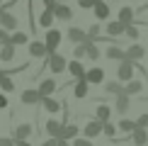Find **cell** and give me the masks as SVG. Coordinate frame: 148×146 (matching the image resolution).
<instances>
[{"instance_id": "6da1fadb", "label": "cell", "mask_w": 148, "mask_h": 146, "mask_svg": "<svg viewBox=\"0 0 148 146\" xmlns=\"http://www.w3.org/2000/svg\"><path fill=\"white\" fill-rule=\"evenodd\" d=\"M61 41H63V32H61V29H56V27H49V29H46V36H44L46 54H53V51H58Z\"/></svg>"}, {"instance_id": "7a4b0ae2", "label": "cell", "mask_w": 148, "mask_h": 146, "mask_svg": "<svg viewBox=\"0 0 148 146\" xmlns=\"http://www.w3.org/2000/svg\"><path fill=\"white\" fill-rule=\"evenodd\" d=\"M44 63H46V68L51 71V73H63V71H66V66H68V61H66L63 54L53 51V54H49V56L44 59Z\"/></svg>"}, {"instance_id": "3957f363", "label": "cell", "mask_w": 148, "mask_h": 146, "mask_svg": "<svg viewBox=\"0 0 148 146\" xmlns=\"http://www.w3.org/2000/svg\"><path fill=\"white\" fill-rule=\"evenodd\" d=\"M134 78V61H119V68H116V81L119 83H129Z\"/></svg>"}, {"instance_id": "277c9868", "label": "cell", "mask_w": 148, "mask_h": 146, "mask_svg": "<svg viewBox=\"0 0 148 146\" xmlns=\"http://www.w3.org/2000/svg\"><path fill=\"white\" fill-rule=\"evenodd\" d=\"M0 27L8 29V32H15V29L20 27V20H17V15H12V12L0 8Z\"/></svg>"}, {"instance_id": "5b68a950", "label": "cell", "mask_w": 148, "mask_h": 146, "mask_svg": "<svg viewBox=\"0 0 148 146\" xmlns=\"http://www.w3.org/2000/svg\"><path fill=\"white\" fill-rule=\"evenodd\" d=\"M85 81L90 85H102L104 83V71L100 66H92V68H85Z\"/></svg>"}, {"instance_id": "8992f818", "label": "cell", "mask_w": 148, "mask_h": 146, "mask_svg": "<svg viewBox=\"0 0 148 146\" xmlns=\"http://www.w3.org/2000/svg\"><path fill=\"white\" fill-rule=\"evenodd\" d=\"M51 12H53L56 20H63V22H71V20H73V10L68 8V5H63V3L51 5Z\"/></svg>"}, {"instance_id": "52a82bcc", "label": "cell", "mask_w": 148, "mask_h": 146, "mask_svg": "<svg viewBox=\"0 0 148 146\" xmlns=\"http://www.w3.org/2000/svg\"><path fill=\"white\" fill-rule=\"evenodd\" d=\"M34 134V127L29 124V122H22V124H17L15 127V132H12V139L15 141H22V139H29Z\"/></svg>"}, {"instance_id": "ba28073f", "label": "cell", "mask_w": 148, "mask_h": 146, "mask_svg": "<svg viewBox=\"0 0 148 146\" xmlns=\"http://www.w3.org/2000/svg\"><path fill=\"white\" fill-rule=\"evenodd\" d=\"M36 90H39V95H41V97L53 95V93L58 90V83H56V78H44V81L39 83V88H36Z\"/></svg>"}, {"instance_id": "9c48e42d", "label": "cell", "mask_w": 148, "mask_h": 146, "mask_svg": "<svg viewBox=\"0 0 148 146\" xmlns=\"http://www.w3.org/2000/svg\"><path fill=\"white\" fill-rule=\"evenodd\" d=\"M83 134H85L88 139H95V136H100V134H102V122H100V119H90L88 124L83 127Z\"/></svg>"}, {"instance_id": "30bf717a", "label": "cell", "mask_w": 148, "mask_h": 146, "mask_svg": "<svg viewBox=\"0 0 148 146\" xmlns=\"http://www.w3.org/2000/svg\"><path fill=\"white\" fill-rule=\"evenodd\" d=\"M27 51H29V56H32V59H46V56H49L44 41H29Z\"/></svg>"}, {"instance_id": "8fae6325", "label": "cell", "mask_w": 148, "mask_h": 146, "mask_svg": "<svg viewBox=\"0 0 148 146\" xmlns=\"http://www.w3.org/2000/svg\"><path fill=\"white\" fill-rule=\"evenodd\" d=\"M20 100H22V105H39L41 102V95H39V90H22V95H20Z\"/></svg>"}, {"instance_id": "7c38bea8", "label": "cell", "mask_w": 148, "mask_h": 146, "mask_svg": "<svg viewBox=\"0 0 148 146\" xmlns=\"http://www.w3.org/2000/svg\"><path fill=\"white\" fill-rule=\"evenodd\" d=\"M129 107H131V97H129L126 93H119V95H116V102H114V110L119 114H126Z\"/></svg>"}, {"instance_id": "4fadbf2b", "label": "cell", "mask_w": 148, "mask_h": 146, "mask_svg": "<svg viewBox=\"0 0 148 146\" xmlns=\"http://www.w3.org/2000/svg\"><path fill=\"white\" fill-rule=\"evenodd\" d=\"M119 22H121V24H134V22H136V10L129 8V5H121V10H119Z\"/></svg>"}, {"instance_id": "5bb4252c", "label": "cell", "mask_w": 148, "mask_h": 146, "mask_svg": "<svg viewBox=\"0 0 148 146\" xmlns=\"http://www.w3.org/2000/svg\"><path fill=\"white\" fill-rule=\"evenodd\" d=\"M88 90H90V83L83 78H75V88H73V95L78 97V100H83V97H88Z\"/></svg>"}, {"instance_id": "9a60e30c", "label": "cell", "mask_w": 148, "mask_h": 146, "mask_svg": "<svg viewBox=\"0 0 148 146\" xmlns=\"http://www.w3.org/2000/svg\"><path fill=\"white\" fill-rule=\"evenodd\" d=\"M124 54H126V61H141V59L146 56V49L141 46V44H131Z\"/></svg>"}, {"instance_id": "2e32d148", "label": "cell", "mask_w": 148, "mask_h": 146, "mask_svg": "<svg viewBox=\"0 0 148 146\" xmlns=\"http://www.w3.org/2000/svg\"><path fill=\"white\" fill-rule=\"evenodd\" d=\"M66 71H68V73H71L73 78H83V76H85V66H83V61H78V59L68 61V66H66Z\"/></svg>"}, {"instance_id": "e0dca14e", "label": "cell", "mask_w": 148, "mask_h": 146, "mask_svg": "<svg viewBox=\"0 0 148 146\" xmlns=\"http://www.w3.org/2000/svg\"><path fill=\"white\" fill-rule=\"evenodd\" d=\"M53 12H51V8H44L41 10V15H39V20H36V24L39 27H44V29H49V27H53Z\"/></svg>"}, {"instance_id": "ac0fdd59", "label": "cell", "mask_w": 148, "mask_h": 146, "mask_svg": "<svg viewBox=\"0 0 148 146\" xmlns=\"http://www.w3.org/2000/svg\"><path fill=\"white\" fill-rule=\"evenodd\" d=\"M78 134H80V127H78V124H63V127H61V136H58V139L73 141V139H75Z\"/></svg>"}, {"instance_id": "d6986e66", "label": "cell", "mask_w": 148, "mask_h": 146, "mask_svg": "<svg viewBox=\"0 0 148 146\" xmlns=\"http://www.w3.org/2000/svg\"><path fill=\"white\" fill-rule=\"evenodd\" d=\"M141 90H143V81H136V78H131L129 83H124V93H126L129 97L141 95Z\"/></svg>"}, {"instance_id": "ffe728a7", "label": "cell", "mask_w": 148, "mask_h": 146, "mask_svg": "<svg viewBox=\"0 0 148 146\" xmlns=\"http://www.w3.org/2000/svg\"><path fill=\"white\" fill-rule=\"evenodd\" d=\"M131 141H134V146H146L148 144V132L143 127H136V129L131 132Z\"/></svg>"}, {"instance_id": "44dd1931", "label": "cell", "mask_w": 148, "mask_h": 146, "mask_svg": "<svg viewBox=\"0 0 148 146\" xmlns=\"http://www.w3.org/2000/svg\"><path fill=\"white\" fill-rule=\"evenodd\" d=\"M15 49L17 46H12V44H0V63H12Z\"/></svg>"}, {"instance_id": "7402d4cb", "label": "cell", "mask_w": 148, "mask_h": 146, "mask_svg": "<svg viewBox=\"0 0 148 146\" xmlns=\"http://www.w3.org/2000/svg\"><path fill=\"white\" fill-rule=\"evenodd\" d=\"M41 107L46 110V112H51V114H56V112H61V102L58 100H53L51 95H46V97H41V102H39Z\"/></svg>"}, {"instance_id": "603a6c76", "label": "cell", "mask_w": 148, "mask_h": 146, "mask_svg": "<svg viewBox=\"0 0 148 146\" xmlns=\"http://www.w3.org/2000/svg\"><path fill=\"white\" fill-rule=\"evenodd\" d=\"M92 12H95L97 20H107V17H109V5L104 3V0H97V3L92 5Z\"/></svg>"}, {"instance_id": "cb8c5ba5", "label": "cell", "mask_w": 148, "mask_h": 146, "mask_svg": "<svg viewBox=\"0 0 148 146\" xmlns=\"http://www.w3.org/2000/svg\"><path fill=\"white\" fill-rule=\"evenodd\" d=\"M10 44L12 46H24V44H29V34L27 32H10Z\"/></svg>"}, {"instance_id": "d4e9b609", "label": "cell", "mask_w": 148, "mask_h": 146, "mask_svg": "<svg viewBox=\"0 0 148 146\" xmlns=\"http://www.w3.org/2000/svg\"><path fill=\"white\" fill-rule=\"evenodd\" d=\"M104 54H107V59H112V61H124V59H126L124 49H121L119 44H112V46H109Z\"/></svg>"}, {"instance_id": "484cf974", "label": "cell", "mask_w": 148, "mask_h": 146, "mask_svg": "<svg viewBox=\"0 0 148 146\" xmlns=\"http://www.w3.org/2000/svg\"><path fill=\"white\" fill-rule=\"evenodd\" d=\"M66 36L73 41V44H80V41H85V36H88V32H83L80 27H71L68 32H66Z\"/></svg>"}, {"instance_id": "4316f807", "label": "cell", "mask_w": 148, "mask_h": 146, "mask_svg": "<svg viewBox=\"0 0 148 146\" xmlns=\"http://www.w3.org/2000/svg\"><path fill=\"white\" fill-rule=\"evenodd\" d=\"M61 127H63V124H61V122L58 119H49L46 122V124H44V129H46V134H49V136H61Z\"/></svg>"}, {"instance_id": "83f0119b", "label": "cell", "mask_w": 148, "mask_h": 146, "mask_svg": "<svg viewBox=\"0 0 148 146\" xmlns=\"http://www.w3.org/2000/svg\"><path fill=\"white\" fill-rule=\"evenodd\" d=\"M116 129H119L121 134H131L134 129H136V119H126V117H121L119 124H116Z\"/></svg>"}, {"instance_id": "f1b7e54d", "label": "cell", "mask_w": 148, "mask_h": 146, "mask_svg": "<svg viewBox=\"0 0 148 146\" xmlns=\"http://www.w3.org/2000/svg\"><path fill=\"white\" fill-rule=\"evenodd\" d=\"M109 117H112V110H109L107 105H97L95 107V119H100L104 124V122H109Z\"/></svg>"}, {"instance_id": "f546056e", "label": "cell", "mask_w": 148, "mask_h": 146, "mask_svg": "<svg viewBox=\"0 0 148 146\" xmlns=\"http://www.w3.org/2000/svg\"><path fill=\"white\" fill-rule=\"evenodd\" d=\"M124 29H126V24H121L119 20H114V22H109V24H107L109 36H121V34H124Z\"/></svg>"}, {"instance_id": "4dcf8cb0", "label": "cell", "mask_w": 148, "mask_h": 146, "mask_svg": "<svg viewBox=\"0 0 148 146\" xmlns=\"http://www.w3.org/2000/svg\"><path fill=\"white\" fill-rule=\"evenodd\" d=\"M104 93H109V95H119V93H124V83H119V81H109V83H104Z\"/></svg>"}, {"instance_id": "1f68e13d", "label": "cell", "mask_w": 148, "mask_h": 146, "mask_svg": "<svg viewBox=\"0 0 148 146\" xmlns=\"http://www.w3.org/2000/svg\"><path fill=\"white\" fill-rule=\"evenodd\" d=\"M0 90H3V93H12V90H15V81H12V76L0 73Z\"/></svg>"}, {"instance_id": "d6a6232c", "label": "cell", "mask_w": 148, "mask_h": 146, "mask_svg": "<svg viewBox=\"0 0 148 146\" xmlns=\"http://www.w3.org/2000/svg\"><path fill=\"white\" fill-rule=\"evenodd\" d=\"M124 34L129 36V39H134V41H136L138 36H141V29H138V24H136V22H134V24H126V29H124Z\"/></svg>"}, {"instance_id": "836d02e7", "label": "cell", "mask_w": 148, "mask_h": 146, "mask_svg": "<svg viewBox=\"0 0 148 146\" xmlns=\"http://www.w3.org/2000/svg\"><path fill=\"white\" fill-rule=\"evenodd\" d=\"M102 134L109 136V139H114L116 134H119V129H116V124H112V122H104V124H102Z\"/></svg>"}, {"instance_id": "e575fe53", "label": "cell", "mask_w": 148, "mask_h": 146, "mask_svg": "<svg viewBox=\"0 0 148 146\" xmlns=\"http://www.w3.org/2000/svg\"><path fill=\"white\" fill-rule=\"evenodd\" d=\"M100 34H102V27L95 22V24H92V27L88 29V39H92V41H95V36H100Z\"/></svg>"}, {"instance_id": "d590c367", "label": "cell", "mask_w": 148, "mask_h": 146, "mask_svg": "<svg viewBox=\"0 0 148 146\" xmlns=\"http://www.w3.org/2000/svg\"><path fill=\"white\" fill-rule=\"evenodd\" d=\"M71 146H95V144H92V141H90L88 136H75V139H73V144H71Z\"/></svg>"}, {"instance_id": "8d00e7d4", "label": "cell", "mask_w": 148, "mask_h": 146, "mask_svg": "<svg viewBox=\"0 0 148 146\" xmlns=\"http://www.w3.org/2000/svg\"><path fill=\"white\" fill-rule=\"evenodd\" d=\"M85 56V44H83V41H80V44H75V49H73V59H83Z\"/></svg>"}, {"instance_id": "74e56055", "label": "cell", "mask_w": 148, "mask_h": 146, "mask_svg": "<svg viewBox=\"0 0 148 146\" xmlns=\"http://www.w3.org/2000/svg\"><path fill=\"white\" fill-rule=\"evenodd\" d=\"M136 127H143V129H148V112H143V114L136 119Z\"/></svg>"}, {"instance_id": "f35d334b", "label": "cell", "mask_w": 148, "mask_h": 146, "mask_svg": "<svg viewBox=\"0 0 148 146\" xmlns=\"http://www.w3.org/2000/svg\"><path fill=\"white\" fill-rule=\"evenodd\" d=\"M0 44H10V32L0 27Z\"/></svg>"}, {"instance_id": "ab89813d", "label": "cell", "mask_w": 148, "mask_h": 146, "mask_svg": "<svg viewBox=\"0 0 148 146\" xmlns=\"http://www.w3.org/2000/svg\"><path fill=\"white\" fill-rule=\"evenodd\" d=\"M95 3H97V0H78V5L83 10H92V5H95Z\"/></svg>"}, {"instance_id": "60d3db41", "label": "cell", "mask_w": 148, "mask_h": 146, "mask_svg": "<svg viewBox=\"0 0 148 146\" xmlns=\"http://www.w3.org/2000/svg\"><path fill=\"white\" fill-rule=\"evenodd\" d=\"M0 146H15V139L12 136H0Z\"/></svg>"}, {"instance_id": "b9f144b4", "label": "cell", "mask_w": 148, "mask_h": 146, "mask_svg": "<svg viewBox=\"0 0 148 146\" xmlns=\"http://www.w3.org/2000/svg\"><path fill=\"white\" fill-rule=\"evenodd\" d=\"M41 146H58V139L56 136H49L46 141H41Z\"/></svg>"}, {"instance_id": "7bdbcfd3", "label": "cell", "mask_w": 148, "mask_h": 146, "mask_svg": "<svg viewBox=\"0 0 148 146\" xmlns=\"http://www.w3.org/2000/svg\"><path fill=\"white\" fill-rule=\"evenodd\" d=\"M8 107V93H0V110Z\"/></svg>"}, {"instance_id": "ee69618b", "label": "cell", "mask_w": 148, "mask_h": 146, "mask_svg": "<svg viewBox=\"0 0 148 146\" xmlns=\"http://www.w3.org/2000/svg\"><path fill=\"white\" fill-rule=\"evenodd\" d=\"M15 146H32V144H29V139H22V141H15Z\"/></svg>"}, {"instance_id": "f6af8a7d", "label": "cell", "mask_w": 148, "mask_h": 146, "mask_svg": "<svg viewBox=\"0 0 148 146\" xmlns=\"http://www.w3.org/2000/svg\"><path fill=\"white\" fill-rule=\"evenodd\" d=\"M41 3H44V8H51V5H56L58 0H41Z\"/></svg>"}, {"instance_id": "bcb514c9", "label": "cell", "mask_w": 148, "mask_h": 146, "mask_svg": "<svg viewBox=\"0 0 148 146\" xmlns=\"http://www.w3.org/2000/svg\"><path fill=\"white\" fill-rule=\"evenodd\" d=\"M58 146H71V141H66V139H58Z\"/></svg>"}, {"instance_id": "7dc6e473", "label": "cell", "mask_w": 148, "mask_h": 146, "mask_svg": "<svg viewBox=\"0 0 148 146\" xmlns=\"http://www.w3.org/2000/svg\"><path fill=\"white\" fill-rule=\"evenodd\" d=\"M0 8H3V0H0Z\"/></svg>"}, {"instance_id": "c3c4849f", "label": "cell", "mask_w": 148, "mask_h": 146, "mask_svg": "<svg viewBox=\"0 0 148 146\" xmlns=\"http://www.w3.org/2000/svg\"><path fill=\"white\" fill-rule=\"evenodd\" d=\"M146 146H148V144H146Z\"/></svg>"}]
</instances>
